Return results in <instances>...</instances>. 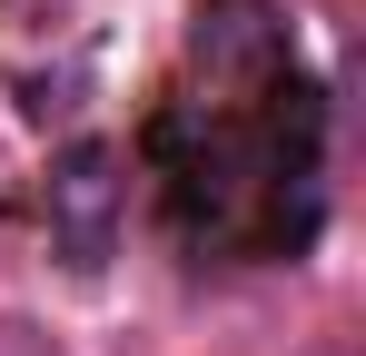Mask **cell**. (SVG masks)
Masks as SVG:
<instances>
[{
	"instance_id": "obj_1",
	"label": "cell",
	"mask_w": 366,
	"mask_h": 356,
	"mask_svg": "<svg viewBox=\"0 0 366 356\" xmlns=\"http://www.w3.org/2000/svg\"><path fill=\"white\" fill-rule=\"evenodd\" d=\"M119 198H129L119 149H109V139H69L60 169H50V228H60L69 267H99V257L119 247Z\"/></svg>"
},
{
	"instance_id": "obj_2",
	"label": "cell",
	"mask_w": 366,
	"mask_h": 356,
	"mask_svg": "<svg viewBox=\"0 0 366 356\" xmlns=\"http://www.w3.org/2000/svg\"><path fill=\"white\" fill-rule=\"evenodd\" d=\"M188 59H198L208 79H228V89H267V79L287 69V20H277L267 0H208L198 30H188Z\"/></svg>"
}]
</instances>
